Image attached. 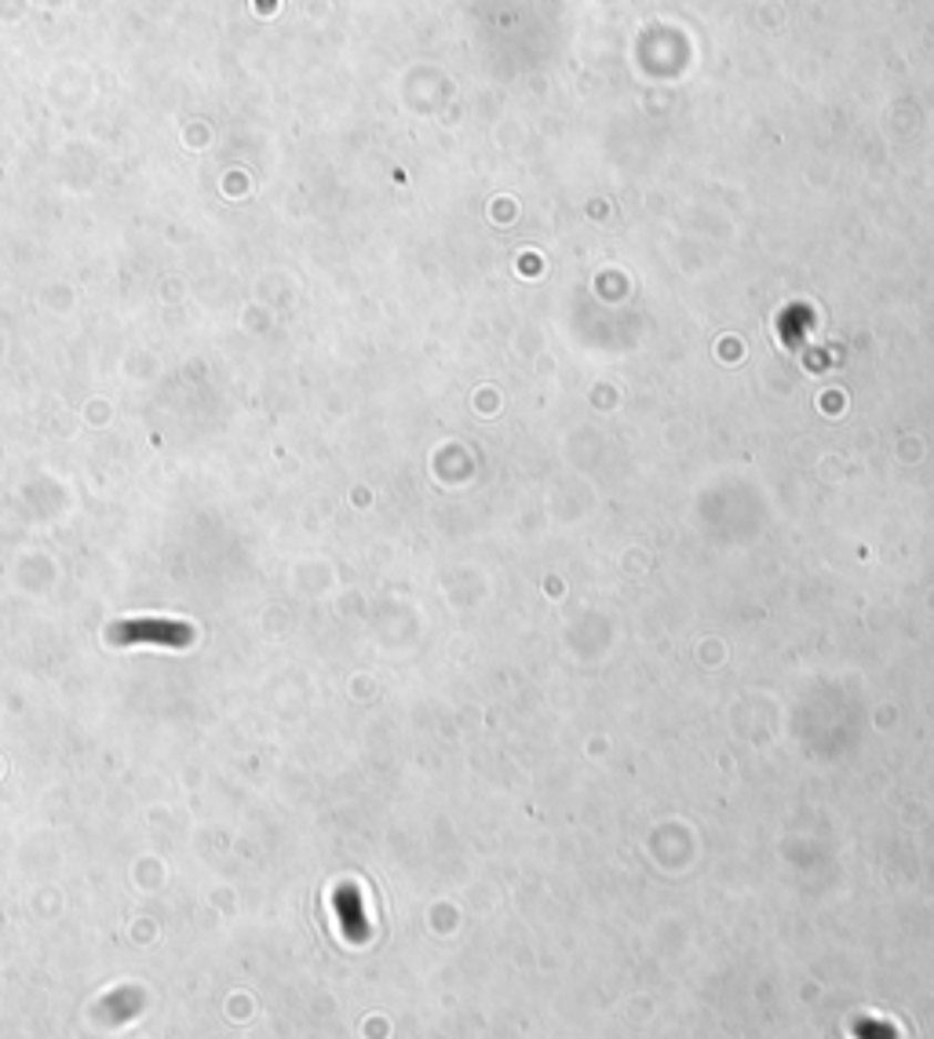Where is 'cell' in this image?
<instances>
[{"label":"cell","instance_id":"6da1fadb","mask_svg":"<svg viewBox=\"0 0 934 1039\" xmlns=\"http://www.w3.org/2000/svg\"><path fill=\"white\" fill-rule=\"evenodd\" d=\"M114 638L117 642H165V646H176V642H186L191 638V628L186 624H176V620H129L114 628Z\"/></svg>","mask_w":934,"mask_h":1039}]
</instances>
